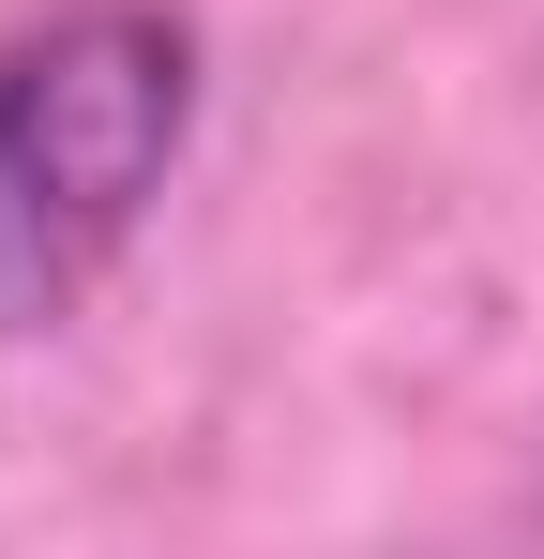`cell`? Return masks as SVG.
I'll use <instances>...</instances> for the list:
<instances>
[{"mask_svg": "<svg viewBox=\"0 0 544 559\" xmlns=\"http://www.w3.org/2000/svg\"><path fill=\"white\" fill-rule=\"evenodd\" d=\"M197 136V31L152 0H76L0 46V333H61L152 227Z\"/></svg>", "mask_w": 544, "mask_h": 559, "instance_id": "cell-1", "label": "cell"}]
</instances>
